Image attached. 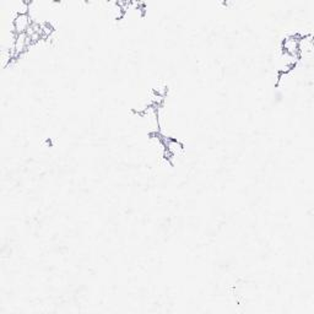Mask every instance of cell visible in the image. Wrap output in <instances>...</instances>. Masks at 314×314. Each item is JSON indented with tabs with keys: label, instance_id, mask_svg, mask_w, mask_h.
<instances>
[{
	"label": "cell",
	"instance_id": "6da1fadb",
	"mask_svg": "<svg viewBox=\"0 0 314 314\" xmlns=\"http://www.w3.org/2000/svg\"><path fill=\"white\" fill-rule=\"evenodd\" d=\"M32 23L34 22L31 21V18L28 16V14H18V15L15 18V20H14V23H13L14 30H15L16 35L26 34Z\"/></svg>",
	"mask_w": 314,
	"mask_h": 314
}]
</instances>
